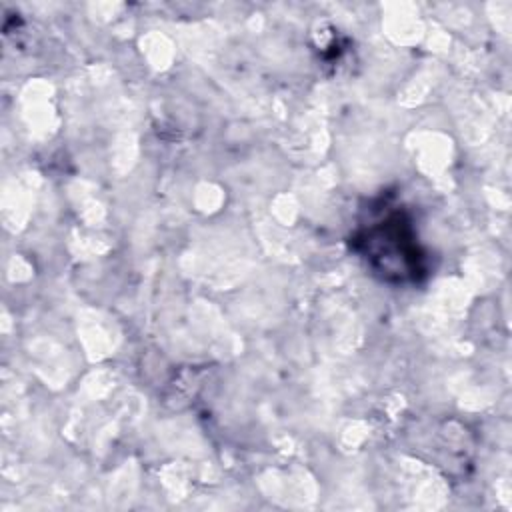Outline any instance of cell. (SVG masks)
Returning a JSON list of instances; mask_svg holds the SVG:
<instances>
[{"mask_svg": "<svg viewBox=\"0 0 512 512\" xmlns=\"http://www.w3.org/2000/svg\"><path fill=\"white\" fill-rule=\"evenodd\" d=\"M352 250L380 280L418 284L428 276V254L412 214L390 198H378L350 236Z\"/></svg>", "mask_w": 512, "mask_h": 512, "instance_id": "6da1fadb", "label": "cell"}]
</instances>
